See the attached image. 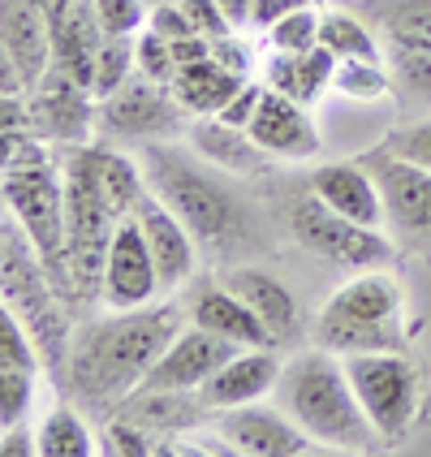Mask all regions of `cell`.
<instances>
[{
    "label": "cell",
    "mask_w": 431,
    "mask_h": 457,
    "mask_svg": "<svg viewBox=\"0 0 431 457\" xmlns=\"http://www.w3.org/2000/svg\"><path fill=\"white\" fill-rule=\"evenodd\" d=\"M178 332L173 306L112 311L108 320H95L70 337L65 380L82 397V406L108 410L117 402H129Z\"/></svg>",
    "instance_id": "cell-1"
},
{
    "label": "cell",
    "mask_w": 431,
    "mask_h": 457,
    "mask_svg": "<svg viewBox=\"0 0 431 457\" xmlns=\"http://www.w3.org/2000/svg\"><path fill=\"white\" fill-rule=\"evenodd\" d=\"M277 402L306 436L315 449L332 453H371L384 449L380 432L371 428L367 410L358 402L354 380L345 371V358L332 350H306L294 354L280 367V380L272 388Z\"/></svg>",
    "instance_id": "cell-2"
},
{
    "label": "cell",
    "mask_w": 431,
    "mask_h": 457,
    "mask_svg": "<svg viewBox=\"0 0 431 457\" xmlns=\"http://www.w3.org/2000/svg\"><path fill=\"white\" fill-rule=\"evenodd\" d=\"M61 181H65V251H70L74 294H100L104 259L121 225V216L104 195L100 152L74 143L70 155L61 160Z\"/></svg>",
    "instance_id": "cell-3"
},
{
    "label": "cell",
    "mask_w": 431,
    "mask_h": 457,
    "mask_svg": "<svg viewBox=\"0 0 431 457\" xmlns=\"http://www.w3.org/2000/svg\"><path fill=\"white\" fill-rule=\"evenodd\" d=\"M147 186L155 190L160 204H169L181 220L190 225V233L203 246H228L237 233V204L216 178H207L199 164H190V155L178 147H160L147 143V152L138 155Z\"/></svg>",
    "instance_id": "cell-4"
},
{
    "label": "cell",
    "mask_w": 431,
    "mask_h": 457,
    "mask_svg": "<svg viewBox=\"0 0 431 457\" xmlns=\"http://www.w3.org/2000/svg\"><path fill=\"white\" fill-rule=\"evenodd\" d=\"M4 216L22 225L26 242L44 259L56 289L70 298L74 280H70V251H65V181L61 169L48 164V155L4 169Z\"/></svg>",
    "instance_id": "cell-5"
},
{
    "label": "cell",
    "mask_w": 431,
    "mask_h": 457,
    "mask_svg": "<svg viewBox=\"0 0 431 457\" xmlns=\"http://www.w3.org/2000/svg\"><path fill=\"white\" fill-rule=\"evenodd\" d=\"M0 251H4V268H0V277H4V306H9L26 324V332L35 337L44 362H48V367L52 362L65 367L70 332H65L61 306H56L61 289H56V280L48 277L44 259L26 242L22 225H18L13 216H4V242H0Z\"/></svg>",
    "instance_id": "cell-6"
},
{
    "label": "cell",
    "mask_w": 431,
    "mask_h": 457,
    "mask_svg": "<svg viewBox=\"0 0 431 457\" xmlns=\"http://www.w3.org/2000/svg\"><path fill=\"white\" fill-rule=\"evenodd\" d=\"M345 371L354 380V393L371 428L380 432L384 445H402L419 414H423V376L402 350H380V354L345 358Z\"/></svg>",
    "instance_id": "cell-7"
},
{
    "label": "cell",
    "mask_w": 431,
    "mask_h": 457,
    "mask_svg": "<svg viewBox=\"0 0 431 457\" xmlns=\"http://www.w3.org/2000/svg\"><path fill=\"white\" fill-rule=\"evenodd\" d=\"M289 225H294V237L303 242L311 254L328 259V263H341V268H380L393 259V242L384 237L380 228L354 225L350 216L332 212L319 195H303L294 212H289Z\"/></svg>",
    "instance_id": "cell-8"
},
{
    "label": "cell",
    "mask_w": 431,
    "mask_h": 457,
    "mask_svg": "<svg viewBox=\"0 0 431 457\" xmlns=\"http://www.w3.org/2000/svg\"><path fill=\"white\" fill-rule=\"evenodd\" d=\"M371 178L380 181L384 195V216L388 225L402 233V242L410 246H431V173L427 169H414L406 160L388 152V147H371V152L358 155Z\"/></svg>",
    "instance_id": "cell-9"
},
{
    "label": "cell",
    "mask_w": 431,
    "mask_h": 457,
    "mask_svg": "<svg viewBox=\"0 0 431 457\" xmlns=\"http://www.w3.org/2000/svg\"><path fill=\"white\" fill-rule=\"evenodd\" d=\"M211 436L246 457H294L311 453V436L272 402V406H233V410H211Z\"/></svg>",
    "instance_id": "cell-10"
},
{
    "label": "cell",
    "mask_w": 431,
    "mask_h": 457,
    "mask_svg": "<svg viewBox=\"0 0 431 457\" xmlns=\"http://www.w3.org/2000/svg\"><path fill=\"white\" fill-rule=\"evenodd\" d=\"M181 112L186 108L178 104L173 87L147 74H134L126 87H117L108 100H100L104 129L117 138H143V143L169 138L181 126Z\"/></svg>",
    "instance_id": "cell-11"
},
{
    "label": "cell",
    "mask_w": 431,
    "mask_h": 457,
    "mask_svg": "<svg viewBox=\"0 0 431 457\" xmlns=\"http://www.w3.org/2000/svg\"><path fill=\"white\" fill-rule=\"evenodd\" d=\"M155 294H164V285H160L152 246H147L138 220L126 216L112 233V246H108V259H104L100 303L108 311H134V306H152Z\"/></svg>",
    "instance_id": "cell-12"
},
{
    "label": "cell",
    "mask_w": 431,
    "mask_h": 457,
    "mask_svg": "<svg viewBox=\"0 0 431 457\" xmlns=\"http://www.w3.org/2000/svg\"><path fill=\"white\" fill-rule=\"evenodd\" d=\"M237 350L242 345H233V341L199 328V324H190V328H181L169 341L164 354L155 358V367L147 371V380L138 384V393H199Z\"/></svg>",
    "instance_id": "cell-13"
},
{
    "label": "cell",
    "mask_w": 431,
    "mask_h": 457,
    "mask_svg": "<svg viewBox=\"0 0 431 457\" xmlns=\"http://www.w3.org/2000/svg\"><path fill=\"white\" fill-rule=\"evenodd\" d=\"M251 138L277 160H315L324 152V138H319V129L311 121L306 104L289 100V96H280L272 87L259 100V112L251 121Z\"/></svg>",
    "instance_id": "cell-14"
},
{
    "label": "cell",
    "mask_w": 431,
    "mask_h": 457,
    "mask_svg": "<svg viewBox=\"0 0 431 457\" xmlns=\"http://www.w3.org/2000/svg\"><path fill=\"white\" fill-rule=\"evenodd\" d=\"M280 362L272 345L263 350H237L225 367L211 376V380L195 393L199 397V410H233V406H251L259 397H272V388L280 380Z\"/></svg>",
    "instance_id": "cell-15"
},
{
    "label": "cell",
    "mask_w": 431,
    "mask_h": 457,
    "mask_svg": "<svg viewBox=\"0 0 431 457\" xmlns=\"http://www.w3.org/2000/svg\"><path fill=\"white\" fill-rule=\"evenodd\" d=\"M134 220H138L143 237H147V246H152V259H155V268H160L164 294L178 289V285H186L190 272H195V259H199V251H195L199 237L190 233V225H186L169 204H160L155 190L143 199V207L134 212Z\"/></svg>",
    "instance_id": "cell-16"
},
{
    "label": "cell",
    "mask_w": 431,
    "mask_h": 457,
    "mask_svg": "<svg viewBox=\"0 0 431 457\" xmlns=\"http://www.w3.org/2000/svg\"><path fill=\"white\" fill-rule=\"evenodd\" d=\"M311 195H319L332 212L350 216L354 225H367V228L388 225L380 181L371 178V169H367L362 160H358V164H319V169L311 173Z\"/></svg>",
    "instance_id": "cell-17"
},
{
    "label": "cell",
    "mask_w": 431,
    "mask_h": 457,
    "mask_svg": "<svg viewBox=\"0 0 431 457\" xmlns=\"http://www.w3.org/2000/svg\"><path fill=\"white\" fill-rule=\"evenodd\" d=\"M95 100L70 70L52 65L48 74L39 78V91H35V108H30V121L52 134V138H65V143H82L87 138V121H91V104Z\"/></svg>",
    "instance_id": "cell-18"
},
{
    "label": "cell",
    "mask_w": 431,
    "mask_h": 457,
    "mask_svg": "<svg viewBox=\"0 0 431 457\" xmlns=\"http://www.w3.org/2000/svg\"><path fill=\"white\" fill-rule=\"evenodd\" d=\"M190 324L216 332V337H225V341L242 345V350H263V345L277 350V337L268 332V324H263L251 306L228 289L225 280L199 289V298L190 303Z\"/></svg>",
    "instance_id": "cell-19"
},
{
    "label": "cell",
    "mask_w": 431,
    "mask_h": 457,
    "mask_svg": "<svg viewBox=\"0 0 431 457\" xmlns=\"http://www.w3.org/2000/svg\"><path fill=\"white\" fill-rule=\"evenodd\" d=\"M328 311L362 320V324H393L406 311V285L384 268H358L328 298Z\"/></svg>",
    "instance_id": "cell-20"
},
{
    "label": "cell",
    "mask_w": 431,
    "mask_h": 457,
    "mask_svg": "<svg viewBox=\"0 0 431 457\" xmlns=\"http://www.w3.org/2000/svg\"><path fill=\"white\" fill-rule=\"evenodd\" d=\"M56 35L26 0H4V65H18V82H39L52 70Z\"/></svg>",
    "instance_id": "cell-21"
},
{
    "label": "cell",
    "mask_w": 431,
    "mask_h": 457,
    "mask_svg": "<svg viewBox=\"0 0 431 457\" xmlns=\"http://www.w3.org/2000/svg\"><path fill=\"white\" fill-rule=\"evenodd\" d=\"M220 280L268 324V332L277 337V345L298 332V298H294L277 277H268V272H259V268H233V272H225Z\"/></svg>",
    "instance_id": "cell-22"
},
{
    "label": "cell",
    "mask_w": 431,
    "mask_h": 457,
    "mask_svg": "<svg viewBox=\"0 0 431 457\" xmlns=\"http://www.w3.org/2000/svg\"><path fill=\"white\" fill-rule=\"evenodd\" d=\"M315 345L332 350V354H341V358L380 354V350H402L406 345V332H402V320H393V324H362V320L336 315V311L324 306L319 320H315Z\"/></svg>",
    "instance_id": "cell-23"
},
{
    "label": "cell",
    "mask_w": 431,
    "mask_h": 457,
    "mask_svg": "<svg viewBox=\"0 0 431 457\" xmlns=\"http://www.w3.org/2000/svg\"><path fill=\"white\" fill-rule=\"evenodd\" d=\"M242 82H246V78L228 74L216 56H203V61L181 65L169 87H173V96H178V104L186 112H195V117H216V112L233 100V91H237Z\"/></svg>",
    "instance_id": "cell-24"
},
{
    "label": "cell",
    "mask_w": 431,
    "mask_h": 457,
    "mask_svg": "<svg viewBox=\"0 0 431 457\" xmlns=\"http://www.w3.org/2000/svg\"><path fill=\"white\" fill-rule=\"evenodd\" d=\"M190 143L199 147L203 160L220 164L228 173H259L263 169V147L251 138V129L225 126L220 117H199V126L190 129Z\"/></svg>",
    "instance_id": "cell-25"
},
{
    "label": "cell",
    "mask_w": 431,
    "mask_h": 457,
    "mask_svg": "<svg viewBox=\"0 0 431 457\" xmlns=\"http://www.w3.org/2000/svg\"><path fill=\"white\" fill-rule=\"evenodd\" d=\"M332 74H336V56H332L328 48H311V52H303V56L277 52V56L268 61V87L298 104H311L319 91H328Z\"/></svg>",
    "instance_id": "cell-26"
},
{
    "label": "cell",
    "mask_w": 431,
    "mask_h": 457,
    "mask_svg": "<svg viewBox=\"0 0 431 457\" xmlns=\"http://www.w3.org/2000/svg\"><path fill=\"white\" fill-rule=\"evenodd\" d=\"M39 457H91L100 453V440L87 428V419L74 406H52L44 423L35 428Z\"/></svg>",
    "instance_id": "cell-27"
},
{
    "label": "cell",
    "mask_w": 431,
    "mask_h": 457,
    "mask_svg": "<svg viewBox=\"0 0 431 457\" xmlns=\"http://www.w3.org/2000/svg\"><path fill=\"white\" fill-rule=\"evenodd\" d=\"M319 48H328L336 61H380V44H376L371 26L350 9L319 13Z\"/></svg>",
    "instance_id": "cell-28"
},
{
    "label": "cell",
    "mask_w": 431,
    "mask_h": 457,
    "mask_svg": "<svg viewBox=\"0 0 431 457\" xmlns=\"http://www.w3.org/2000/svg\"><path fill=\"white\" fill-rule=\"evenodd\" d=\"M100 181H104L108 204H112V212H117L121 220L134 216V212L143 207V199L152 195L143 164L129 160V155H121V152H100Z\"/></svg>",
    "instance_id": "cell-29"
},
{
    "label": "cell",
    "mask_w": 431,
    "mask_h": 457,
    "mask_svg": "<svg viewBox=\"0 0 431 457\" xmlns=\"http://www.w3.org/2000/svg\"><path fill=\"white\" fill-rule=\"evenodd\" d=\"M384 30L397 48L431 52V0H388L380 4Z\"/></svg>",
    "instance_id": "cell-30"
},
{
    "label": "cell",
    "mask_w": 431,
    "mask_h": 457,
    "mask_svg": "<svg viewBox=\"0 0 431 457\" xmlns=\"http://www.w3.org/2000/svg\"><path fill=\"white\" fill-rule=\"evenodd\" d=\"M138 70V52L129 35H104L100 52H95V78H91V96L108 100L117 87H126Z\"/></svg>",
    "instance_id": "cell-31"
},
{
    "label": "cell",
    "mask_w": 431,
    "mask_h": 457,
    "mask_svg": "<svg viewBox=\"0 0 431 457\" xmlns=\"http://www.w3.org/2000/svg\"><path fill=\"white\" fill-rule=\"evenodd\" d=\"M268 48L285 52V56H303V52L319 48V13L311 4H298L294 13H285L280 22L268 26Z\"/></svg>",
    "instance_id": "cell-32"
},
{
    "label": "cell",
    "mask_w": 431,
    "mask_h": 457,
    "mask_svg": "<svg viewBox=\"0 0 431 457\" xmlns=\"http://www.w3.org/2000/svg\"><path fill=\"white\" fill-rule=\"evenodd\" d=\"M332 87L350 100H380V96H388L393 82H388L380 61H336Z\"/></svg>",
    "instance_id": "cell-33"
},
{
    "label": "cell",
    "mask_w": 431,
    "mask_h": 457,
    "mask_svg": "<svg viewBox=\"0 0 431 457\" xmlns=\"http://www.w3.org/2000/svg\"><path fill=\"white\" fill-rule=\"evenodd\" d=\"M35 397V371H9L0 367V428H18Z\"/></svg>",
    "instance_id": "cell-34"
},
{
    "label": "cell",
    "mask_w": 431,
    "mask_h": 457,
    "mask_svg": "<svg viewBox=\"0 0 431 457\" xmlns=\"http://www.w3.org/2000/svg\"><path fill=\"white\" fill-rule=\"evenodd\" d=\"M134 52H138V74L155 78V82H173V74H178V56H173V44H169L164 35H155L152 26L138 30Z\"/></svg>",
    "instance_id": "cell-35"
},
{
    "label": "cell",
    "mask_w": 431,
    "mask_h": 457,
    "mask_svg": "<svg viewBox=\"0 0 431 457\" xmlns=\"http://www.w3.org/2000/svg\"><path fill=\"white\" fill-rule=\"evenodd\" d=\"M384 147L397 155V160H406L414 169H427L431 173V117L414 121V126L393 129V134L384 138Z\"/></svg>",
    "instance_id": "cell-36"
},
{
    "label": "cell",
    "mask_w": 431,
    "mask_h": 457,
    "mask_svg": "<svg viewBox=\"0 0 431 457\" xmlns=\"http://www.w3.org/2000/svg\"><path fill=\"white\" fill-rule=\"evenodd\" d=\"M95 18H100L104 35H134L138 26L147 22L143 13V0H91Z\"/></svg>",
    "instance_id": "cell-37"
},
{
    "label": "cell",
    "mask_w": 431,
    "mask_h": 457,
    "mask_svg": "<svg viewBox=\"0 0 431 457\" xmlns=\"http://www.w3.org/2000/svg\"><path fill=\"white\" fill-rule=\"evenodd\" d=\"M104 436H108V440H104V449H108V453H152L155 449L152 440H147L152 428L134 423V419H126V414H121V419H112V423L104 428Z\"/></svg>",
    "instance_id": "cell-38"
},
{
    "label": "cell",
    "mask_w": 431,
    "mask_h": 457,
    "mask_svg": "<svg viewBox=\"0 0 431 457\" xmlns=\"http://www.w3.org/2000/svg\"><path fill=\"white\" fill-rule=\"evenodd\" d=\"M263 91L268 87H259V82H242L237 91H233V100L216 112L225 126H237V129H251V121H254V112H259V100H263Z\"/></svg>",
    "instance_id": "cell-39"
},
{
    "label": "cell",
    "mask_w": 431,
    "mask_h": 457,
    "mask_svg": "<svg viewBox=\"0 0 431 457\" xmlns=\"http://www.w3.org/2000/svg\"><path fill=\"white\" fill-rule=\"evenodd\" d=\"M147 26H152L155 35H164L169 44H173V39H190V35H199L195 22H190V13H186L181 4H169V0L155 9L152 18H147Z\"/></svg>",
    "instance_id": "cell-40"
},
{
    "label": "cell",
    "mask_w": 431,
    "mask_h": 457,
    "mask_svg": "<svg viewBox=\"0 0 431 457\" xmlns=\"http://www.w3.org/2000/svg\"><path fill=\"white\" fill-rule=\"evenodd\" d=\"M181 9L190 13L195 30H199V35H207V39H220V35H228V30H233V26L225 22V13H220V4H216V0H181Z\"/></svg>",
    "instance_id": "cell-41"
},
{
    "label": "cell",
    "mask_w": 431,
    "mask_h": 457,
    "mask_svg": "<svg viewBox=\"0 0 431 457\" xmlns=\"http://www.w3.org/2000/svg\"><path fill=\"white\" fill-rule=\"evenodd\" d=\"M402 82L410 91L419 96H431V52H419V48H402Z\"/></svg>",
    "instance_id": "cell-42"
},
{
    "label": "cell",
    "mask_w": 431,
    "mask_h": 457,
    "mask_svg": "<svg viewBox=\"0 0 431 457\" xmlns=\"http://www.w3.org/2000/svg\"><path fill=\"white\" fill-rule=\"evenodd\" d=\"M211 56L225 65L228 74L246 78V70H251V61H246V48L237 44V39H228V35H220V39H211Z\"/></svg>",
    "instance_id": "cell-43"
},
{
    "label": "cell",
    "mask_w": 431,
    "mask_h": 457,
    "mask_svg": "<svg viewBox=\"0 0 431 457\" xmlns=\"http://www.w3.org/2000/svg\"><path fill=\"white\" fill-rule=\"evenodd\" d=\"M298 4H303V0H254V26L268 30V26L280 22L285 13H294Z\"/></svg>",
    "instance_id": "cell-44"
},
{
    "label": "cell",
    "mask_w": 431,
    "mask_h": 457,
    "mask_svg": "<svg viewBox=\"0 0 431 457\" xmlns=\"http://www.w3.org/2000/svg\"><path fill=\"white\" fill-rule=\"evenodd\" d=\"M26 436H35V432H26L22 423H18V428H4V445H0V449H4V457L39 453V445H35V440H26Z\"/></svg>",
    "instance_id": "cell-45"
},
{
    "label": "cell",
    "mask_w": 431,
    "mask_h": 457,
    "mask_svg": "<svg viewBox=\"0 0 431 457\" xmlns=\"http://www.w3.org/2000/svg\"><path fill=\"white\" fill-rule=\"evenodd\" d=\"M228 26H251L254 22V0H216Z\"/></svg>",
    "instance_id": "cell-46"
}]
</instances>
